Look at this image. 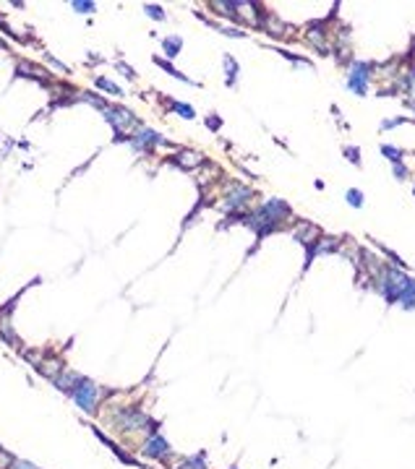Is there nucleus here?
<instances>
[{"label":"nucleus","instance_id":"13","mask_svg":"<svg viewBox=\"0 0 415 469\" xmlns=\"http://www.w3.org/2000/svg\"><path fill=\"white\" fill-rule=\"evenodd\" d=\"M225 68H227V84L233 86V84H235V71H238L235 60H233V58H225Z\"/></svg>","mask_w":415,"mask_h":469},{"label":"nucleus","instance_id":"2","mask_svg":"<svg viewBox=\"0 0 415 469\" xmlns=\"http://www.w3.org/2000/svg\"><path fill=\"white\" fill-rule=\"evenodd\" d=\"M97 386L91 383V381H86V378H81L79 381V386L73 389V394L71 397L79 401V407L84 409V412H94V404H97Z\"/></svg>","mask_w":415,"mask_h":469},{"label":"nucleus","instance_id":"7","mask_svg":"<svg viewBox=\"0 0 415 469\" xmlns=\"http://www.w3.org/2000/svg\"><path fill=\"white\" fill-rule=\"evenodd\" d=\"M368 66H358V73L353 71V76H350V89H355L358 94H363L366 91V81H368Z\"/></svg>","mask_w":415,"mask_h":469},{"label":"nucleus","instance_id":"11","mask_svg":"<svg viewBox=\"0 0 415 469\" xmlns=\"http://www.w3.org/2000/svg\"><path fill=\"white\" fill-rule=\"evenodd\" d=\"M97 86L105 89V91H110V94H115V97L121 94V86H115L113 81H107V78H97Z\"/></svg>","mask_w":415,"mask_h":469},{"label":"nucleus","instance_id":"4","mask_svg":"<svg viewBox=\"0 0 415 469\" xmlns=\"http://www.w3.org/2000/svg\"><path fill=\"white\" fill-rule=\"evenodd\" d=\"M131 141H133V146L136 149H149L152 144H167L162 139V136H157L154 131H149V128H141L136 136H131Z\"/></svg>","mask_w":415,"mask_h":469},{"label":"nucleus","instance_id":"5","mask_svg":"<svg viewBox=\"0 0 415 469\" xmlns=\"http://www.w3.org/2000/svg\"><path fill=\"white\" fill-rule=\"evenodd\" d=\"M144 454H146V456L162 459V456L170 454V443H167L165 438H160V435H152L149 440H146V446H144Z\"/></svg>","mask_w":415,"mask_h":469},{"label":"nucleus","instance_id":"10","mask_svg":"<svg viewBox=\"0 0 415 469\" xmlns=\"http://www.w3.org/2000/svg\"><path fill=\"white\" fill-rule=\"evenodd\" d=\"M180 39L178 36H170V39H165V52H167V58H175V55L180 52Z\"/></svg>","mask_w":415,"mask_h":469},{"label":"nucleus","instance_id":"9","mask_svg":"<svg viewBox=\"0 0 415 469\" xmlns=\"http://www.w3.org/2000/svg\"><path fill=\"white\" fill-rule=\"evenodd\" d=\"M248 198H251V190H248V188H241V185H235V188H233V196L227 198V204L235 209V206H243Z\"/></svg>","mask_w":415,"mask_h":469},{"label":"nucleus","instance_id":"17","mask_svg":"<svg viewBox=\"0 0 415 469\" xmlns=\"http://www.w3.org/2000/svg\"><path fill=\"white\" fill-rule=\"evenodd\" d=\"M144 11L149 13L152 18H157V21H162V18H165V13H162V8H160V5H144Z\"/></svg>","mask_w":415,"mask_h":469},{"label":"nucleus","instance_id":"3","mask_svg":"<svg viewBox=\"0 0 415 469\" xmlns=\"http://www.w3.org/2000/svg\"><path fill=\"white\" fill-rule=\"evenodd\" d=\"M115 420H118V425H121V430H138V428L146 425V417L136 409H121L115 415Z\"/></svg>","mask_w":415,"mask_h":469},{"label":"nucleus","instance_id":"19","mask_svg":"<svg viewBox=\"0 0 415 469\" xmlns=\"http://www.w3.org/2000/svg\"><path fill=\"white\" fill-rule=\"evenodd\" d=\"M345 154H347V159H350V162L361 164V156H358V154H361V151H358V149H345Z\"/></svg>","mask_w":415,"mask_h":469},{"label":"nucleus","instance_id":"15","mask_svg":"<svg viewBox=\"0 0 415 469\" xmlns=\"http://www.w3.org/2000/svg\"><path fill=\"white\" fill-rule=\"evenodd\" d=\"M381 151H384V154H389V159H392L394 164L402 159V151H400V149H394V146H381Z\"/></svg>","mask_w":415,"mask_h":469},{"label":"nucleus","instance_id":"12","mask_svg":"<svg viewBox=\"0 0 415 469\" xmlns=\"http://www.w3.org/2000/svg\"><path fill=\"white\" fill-rule=\"evenodd\" d=\"M170 107L175 109V112H180V117H188V120L193 117V107H191V105H180V102H172Z\"/></svg>","mask_w":415,"mask_h":469},{"label":"nucleus","instance_id":"6","mask_svg":"<svg viewBox=\"0 0 415 469\" xmlns=\"http://www.w3.org/2000/svg\"><path fill=\"white\" fill-rule=\"evenodd\" d=\"M79 381H81L79 373H63V375L55 378V386H58L60 391H66V394H73V389L79 386Z\"/></svg>","mask_w":415,"mask_h":469},{"label":"nucleus","instance_id":"8","mask_svg":"<svg viewBox=\"0 0 415 469\" xmlns=\"http://www.w3.org/2000/svg\"><path fill=\"white\" fill-rule=\"evenodd\" d=\"M204 159L196 154V151H180L178 156H175V164H180V167H186V170H191V167H196V164H201Z\"/></svg>","mask_w":415,"mask_h":469},{"label":"nucleus","instance_id":"18","mask_svg":"<svg viewBox=\"0 0 415 469\" xmlns=\"http://www.w3.org/2000/svg\"><path fill=\"white\" fill-rule=\"evenodd\" d=\"M73 8H76L79 13H91V11H94V3H81V0H76Z\"/></svg>","mask_w":415,"mask_h":469},{"label":"nucleus","instance_id":"21","mask_svg":"<svg viewBox=\"0 0 415 469\" xmlns=\"http://www.w3.org/2000/svg\"><path fill=\"white\" fill-rule=\"evenodd\" d=\"M13 469H37V467L29 462H13Z\"/></svg>","mask_w":415,"mask_h":469},{"label":"nucleus","instance_id":"20","mask_svg":"<svg viewBox=\"0 0 415 469\" xmlns=\"http://www.w3.org/2000/svg\"><path fill=\"white\" fill-rule=\"evenodd\" d=\"M394 175H400V180H405V175H408V170H405L402 164L397 162V164H394Z\"/></svg>","mask_w":415,"mask_h":469},{"label":"nucleus","instance_id":"14","mask_svg":"<svg viewBox=\"0 0 415 469\" xmlns=\"http://www.w3.org/2000/svg\"><path fill=\"white\" fill-rule=\"evenodd\" d=\"M347 204L350 206H363V193L361 190H347Z\"/></svg>","mask_w":415,"mask_h":469},{"label":"nucleus","instance_id":"1","mask_svg":"<svg viewBox=\"0 0 415 469\" xmlns=\"http://www.w3.org/2000/svg\"><path fill=\"white\" fill-rule=\"evenodd\" d=\"M102 112H105V117H107V123L115 128L118 133H121V139H123V133H125V139H131V133L133 128H138V120L133 117V112L131 109H125V107H113V105H105L102 107Z\"/></svg>","mask_w":415,"mask_h":469},{"label":"nucleus","instance_id":"16","mask_svg":"<svg viewBox=\"0 0 415 469\" xmlns=\"http://www.w3.org/2000/svg\"><path fill=\"white\" fill-rule=\"evenodd\" d=\"M157 66H160V68H165V71H167V73H170V76H175V78H180V81H186V76H183V73H178V71H175L172 66H167V63H165V60H160V58H157Z\"/></svg>","mask_w":415,"mask_h":469}]
</instances>
